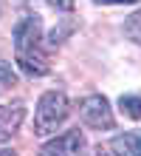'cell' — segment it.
I'll return each mask as SVG.
<instances>
[{
  "label": "cell",
  "instance_id": "6da1fadb",
  "mask_svg": "<svg viewBox=\"0 0 141 156\" xmlns=\"http://www.w3.org/2000/svg\"><path fill=\"white\" fill-rule=\"evenodd\" d=\"M14 51H17V66L28 77H45L51 71L48 54L42 51L40 43V17L28 14L17 23L14 29Z\"/></svg>",
  "mask_w": 141,
  "mask_h": 156
},
{
  "label": "cell",
  "instance_id": "7a4b0ae2",
  "mask_svg": "<svg viewBox=\"0 0 141 156\" xmlns=\"http://www.w3.org/2000/svg\"><path fill=\"white\" fill-rule=\"evenodd\" d=\"M68 114H71L68 97L62 91H45L34 108V136L56 133V128L68 119Z\"/></svg>",
  "mask_w": 141,
  "mask_h": 156
},
{
  "label": "cell",
  "instance_id": "3957f363",
  "mask_svg": "<svg viewBox=\"0 0 141 156\" xmlns=\"http://www.w3.org/2000/svg\"><path fill=\"white\" fill-rule=\"evenodd\" d=\"M79 119L88 128H96V131H113V125H116L113 108L102 94H90L79 102Z\"/></svg>",
  "mask_w": 141,
  "mask_h": 156
},
{
  "label": "cell",
  "instance_id": "277c9868",
  "mask_svg": "<svg viewBox=\"0 0 141 156\" xmlns=\"http://www.w3.org/2000/svg\"><path fill=\"white\" fill-rule=\"evenodd\" d=\"M23 116H25V108H23L20 102H14V105H0V145L12 142V136L17 133Z\"/></svg>",
  "mask_w": 141,
  "mask_h": 156
},
{
  "label": "cell",
  "instance_id": "5b68a950",
  "mask_svg": "<svg viewBox=\"0 0 141 156\" xmlns=\"http://www.w3.org/2000/svg\"><path fill=\"white\" fill-rule=\"evenodd\" d=\"M82 148H85V136H82L79 128H73V131H65V133L56 136V139H51V142H45V145H42V151H45V153H79Z\"/></svg>",
  "mask_w": 141,
  "mask_h": 156
},
{
  "label": "cell",
  "instance_id": "8992f818",
  "mask_svg": "<svg viewBox=\"0 0 141 156\" xmlns=\"http://www.w3.org/2000/svg\"><path fill=\"white\" fill-rule=\"evenodd\" d=\"M113 153H127V156H141V133H119L110 142Z\"/></svg>",
  "mask_w": 141,
  "mask_h": 156
},
{
  "label": "cell",
  "instance_id": "52a82bcc",
  "mask_svg": "<svg viewBox=\"0 0 141 156\" xmlns=\"http://www.w3.org/2000/svg\"><path fill=\"white\" fill-rule=\"evenodd\" d=\"M119 108H121V114L130 116V119H141V97H121L119 99Z\"/></svg>",
  "mask_w": 141,
  "mask_h": 156
},
{
  "label": "cell",
  "instance_id": "ba28073f",
  "mask_svg": "<svg viewBox=\"0 0 141 156\" xmlns=\"http://www.w3.org/2000/svg\"><path fill=\"white\" fill-rule=\"evenodd\" d=\"M124 34H127L133 43L141 45V12H133V14L127 17V23H124Z\"/></svg>",
  "mask_w": 141,
  "mask_h": 156
},
{
  "label": "cell",
  "instance_id": "9c48e42d",
  "mask_svg": "<svg viewBox=\"0 0 141 156\" xmlns=\"http://www.w3.org/2000/svg\"><path fill=\"white\" fill-rule=\"evenodd\" d=\"M8 85H14V71L0 60V91H6Z\"/></svg>",
  "mask_w": 141,
  "mask_h": 156
},
{
  "label": "cell",
  "instance_id": "30bf717a",
  "mask_svg": "<svg viewBox=\"0 0 141 156\" xmlns=\"http://www.w3.org/2000/svg\"><path fill=\"white\" fill-rule=\"evenodd\" d=\"M45 3H48V6H54L56 12H71L76 0H45Z\"/></svg>",
  "mask_w": 141,
  "mask_h": 156
},
{
  "label": "cell",
  "instance_id": "8fae6325",
  "mask_svg": "<svg viewBox=\"0 0 141 156\" xmlns=\"http://www.w3.org/2000/svg\"><path fill=\"white\" fill-rule=\"evenodd\" d=\"M96 3H107V6H116V3H136V0H96Z\"/></svg>",
  "mask_w": 141,
  "mask_h": 156
}]
</instances>
